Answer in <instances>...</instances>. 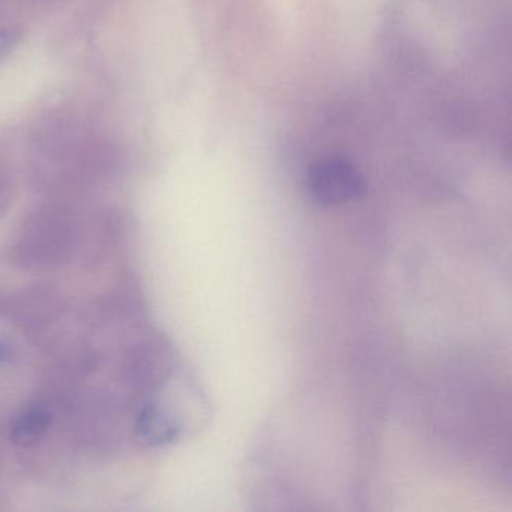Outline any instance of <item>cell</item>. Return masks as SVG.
Segmentation results:
<instances>
[{
    "label": "cell",
    "instance_id": "4",
    "mask_svg": "<svg viewBox=\"0 0 512 512\" xmlns=\"http://www.w3.org/2000/svg\"><path fill=\"white\" fill-rule=\"evenodd\" d=\"M52 413L43 404L25 407L11 422L10 439L19 448L38 445L49 431Z\"/></svg>",
    "mask_w": 512,
    "mask_h": 512
},
{
    "label": "cell",
    "instance_id": "3",
    "mask_svg": "<svg viewBox=\"0 0 512 512\" xmlns=\"http://www.w3.org/2000/svg\"><path fill=\"white\" fill-rule=\"evenodd\" d=\"M134 431L143 445L164 446L178 439L181 427L166 407L148 403L137 413Z\"/></svg>",
    "mask_w": 512,
    "mask_h": 512
},
{
    "label": "cell",
    "instance_id": "2",
    "mask_svg": "<svg viewBox=\"0 0 512 512\" xmlns=\"http://www.w3.org/2000/svg\"><path fill=\"white\" fill-rule=\"evenodd\" d=\"M25 236L26 253L34 262L41 263L61 262L71 238L64 218L55 214L41 215Z\"/></svg>",
    "mask_w": 512,
    "mask_h": 512
},
{
    "label": "cell",
    "instance_id": "6",
    "mask_svg": "<svg viewBox=\"0 0 512 512\" xmlns=\"http://www.w3.org/2000/svg\"><path fill=\"white\" fill-rule=\"evenodd\" d=\"M14 355H16V350H14L13 344L5 338H0V365L13 361Z\"/></svg>",
    "mask_w": 512,
    "mask_h": 512
},
{
    "label": "cell",
    "instance_id": "5",
    "mask_svg": "<svg viewBox=\"0 0 512 512\" xmlns=\"http://www.w3.org/2000/svg\"><path fill=\"white\" fill-rule=\"evenodd\" d=\"M22 40V31L17 28L0 29V56L11 52Z\"/></svg>",
    "mask_w": 512,
    "mask_h": 512
},
{
    "label": "cell",
    "instance_id": "1",
    "mask_svg": "<svg viewBox=\"0 0 512 512\" xmlns=\"http://www.w3.org/2000/svg\"><path fill=\"white\" fill-rule=\"evenodd\" d=\"M308 190L320 205H343L361 197L364 193V179L352 164L334 158L311 169Z\"/></svg>",
    "mask_w": 512,
    "mask_h": 512
}]
</instances>
